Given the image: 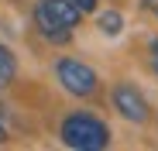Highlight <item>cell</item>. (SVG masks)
<instances>
[{
    "mask_svg": "<svg viewBox=\"0 0 158 151\" xmlns=\"http://www.w3.org/2000/svg\"><path fill=\"white\" fill-rule=\"evenodd\" d=\"M31 21H35V31L48 41V45H69L79 21H83V10H79L72 0H38L35 10H31Z\"/></svg>",
    "mask_w": 158,
    "mask_h": 151,
    "instance_id": "cell-1",
    "label": "cell"
},
{
    "mask_svg": "<svg viewBox=\"0 0 158 151\" xmlns=\"http://www.w3.org/2000/svg\"><path fill=\"white\" fill-rule=\"evenodd\" d=\"M110 137L114 134L107 127V120H100L89 110H72L59 124V141L76 151H103V148H110Z\"/></svg>",
    "mask_w": 158,
    "mask_h": 151,
    "instance_id": "cell-2",
    "label": "cell"
},
{
    "mask_svg": "<svg viewBox=\"0 0 158 151\" xmlns=\"http://www.w3.org/2000/svg\"><path fill=\"white\" fill-rule=\"evenodd\" d=\"M55 83L69 96H76V100H96L100 96V76H96V69L86 65V62H79V59H72V55L55 59Z\"/></svg>",
    "mask_w": 158,
    "mask_h": 151,
    "instance_id": "cell-3",
    "label": "cell"
},
{
    "mask_svg": "<svg viewBox=\"0 0 158 151\" xmlns=\"http://www.w3.org/2000/svg\"><path fill=\"white\" fill-rule=\"evenodd\" d=\"M110 107L117 110L120 120L134 124V127H144V124L151 120V103H148V96H144L134 83H127V79L114 83V89H110Z\"/></svg>",
    "mask_w": 158,
    "mask_h": 151,
    "instance_id": "cell-4",
    "label": "cell"
},
{
    "mask_svg": "<svg viewBox=\"0 0 158 151\" xmlns=\"http://www.w3.org/2000/svg\"><path fill=\"white\" fill-rule=\"evenodd\" d=\"M96 28L107 35V38H117V35L124 31V14H120V10H114V7L96 10Z\"/></svg>",
    "mask_w": 158,
    "mask_h": 151,
    "instance_id": "cell-5",
    "label": "cell"
},
{
    "mask_svg": "<svg viewBox=\"0 0 158 151\" xmlns=\"http://www.w3.org/2000/svg\"><path fill=\"white\" fill-rule=\"evenodd\" d=\"M17 79V55L7 45H0V89H10Z\"/></svg>",
    "mask_w": 158,
    "mask_h": 151,
    "instance_id": "cell-6",
    "label": "cell"
},
{
    "mask_svg": "<svg viewBox=\"0 0 158 151\" xmlns=\"http://www.w3.org/2000/svg\"><path fill=\"white\" fill-rule=\"evenodd\" d=\"M148 65H151V72L158 76V38L148 41Z\"/></svg>",
    "mask_w": 158,
    "mask_h": 151,
    "instance_id": "cell-7",
    "label": "cell"
},
{
    "mask_svg": "<svg viewBox=\"0 0 158 151\" xmlns=\"http://www.w3.org/2000/svg\"><path fill=\"white\" fill-rule=\"evenodd\" d=\"M72 4L83 10V14H96L100 10V0H72Z\"/></svg>",
    "mask_w": 158,
    "mask_h": 151,
    "instance_id": "cell-8",
    "label": "cell"
},
{
    "mask_svg": "<svg viewBox=\"0 0 158 151\" xmlns=\"http://www.w3.org/2000/svg\"><path fill=\"white\" fill-rule=\"evenodd\" d=\"M0 144H7V113L0 107Z\"/></svg>",
    "mask_w": 158,
    "mask_h": 151,
    "instance_id": "cell-9",
    "label": "cell"
},
{
    "mask_svg": "<svg viewBox=\"0 0 158 151\" xmlns=\"http://www.w3.org/2000/svg\"><path fill=\"white\" fill-rule=\"evenodd\" d=\"M141 7H144L148 14H158V0H141Z\"/></svg>",
    "mask_w": 158,
    "mask_h": 151,
    "instance_id": "cell-10",
    "label": "cell"
}]
</instances>
